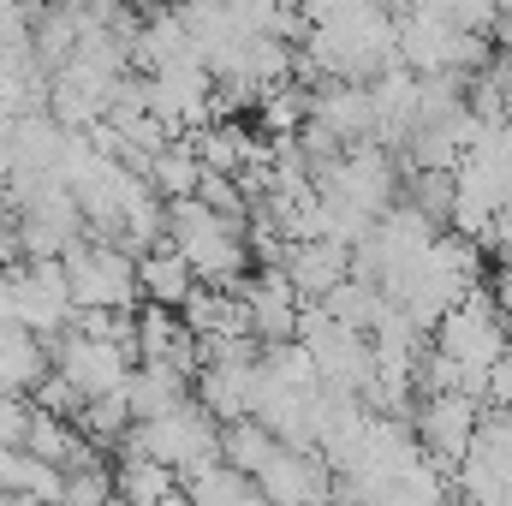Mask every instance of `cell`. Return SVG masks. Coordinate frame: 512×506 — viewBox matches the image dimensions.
<instances>
[{
    "label": "cell",
    "mask_w": 512,
    "mask_h": 506,
    "mask_svg": "<svg viewBox=\"0 0 512 506\" xmlns=\"http://www.w3.org/2000/svg\"><path fill=\"white\" fill-rule=\"evenodd\" d=\"M280 274L292 280L298 298H322L328 286H340L352 274V245L340 239H292L280 256Z\"/></svg>",
    "instance_id": "9c48e42d"
},
{
    "label": "cell",
    "mask_w": 512,
    "mask_h": 506,
    "mask_svg": "<svg viewBox=\"0 0 512 506\" xmlns=\"http://www.w3.org/2000/svg\"><path fill=\"white\" fill-rule=\"evenodd\" d=\"M197 179H203V161H197V149L185 143V131H179V137H167V143L143 161V185H149L161 203L191 197V191H197Z\"/></svg>",
    "instance_id": "7c38bea8"
},
{
    "label": "cell",
    "mask_w": 512,
    "mask_h": 506,
    "mask_svg": "<svg viewBox=\"0 0 512 506\" xmlns=\"http://www.w3.org/2000/svg\"><path fill=\"white\" fill-rule=\"evenodd\" d=\"M48 364L78 387V399H102V393H120L126 370L137 364V352L120 340H90V334H54L48 340Z\"/></svg>",
    "instance_id": "8992f818"
},
{
    "label": "cell",
    "mask_w": 512,
    "mask_h": 506,
    "mask_svg": "<svg viewBox=\"0 0 512 506\" xmlns=\"http://www.w3.org/2000/svg\"><path fill=\"white\" fill-rule=\"evenodd\" d=\"M120 447L161 459L167 471H185L191 459H215L221 453V423L197 399H185V405H173V411H161L149 423H131L126 435H120Z\"/></svg>",
    "instance_id": "277c9868"
},
{
    "label": "cell",
    "mask_w": 512,
    "mask_h": 506,
    "mask_svg": "<svg viewBox=\"0 0 512 506\" xmlns=\"http://www.w3.org/2000/svg\"><path fill=\"white\" fill-rule=\"evenodd\" d=\"M48 370V340H36L30 328H0V393H30Z\"/></svg>",
    "instance_id": "4fadbf2b"
},
{
    "label": "cell",
    "mask_w": 512,
    "mask_h": 506,
    "mask_svg": "<svg viewBox=\"0 0 512 506\" xmlns=\"http://www.w3.org/2000/svg\"><path fill=\"white\" fill-rule=\"evenodd\" d=\"M483 286H489L495 316H501V328H507V340H512V268H495V280H483Z\"/></svg>",
    "instance_id": "e0dca14e"
},
{
    "label": "cell",
    "mask_w": 512,
    "mask_h": 506,
    "mask_svg": "<svg viewBox=\"0 0 512 506\" xmlns=\"http://www.w3.org/2000/svg\"><path fill=\"white\" fill-rule=\"evenodd\" d=\"M114 495L120 501H131V506H155L173 483H179V471H167L161 459H149V453H131V447H120L114 453Z\"/></svg>",
    "instance_id": "5bb4252c"
},
{
    "label": "cell",
    "mask_w": 512,
    "mask_h": 506,
    "mask_svg": "<svg viewBox=\"0 0 512 506\" xmlns=\"http://www.w3.org/2000/svg\"><path fill=\"white\" fill-rule=\"evenodd\" d=\"M66 262V292H72V310H137V256L120 251L114 239L102 233H84Z\"/></svg>",
    "instance_id": "7a4b0ae2"
},
{
    "label": "cell",
    "mask_w": 512,
    "mask_h": 506,
    "mask_svg": "<svg viewBox=\"0 0 512 506\" xmlns=\"http://www.w3.org/2000/svg\"><path fill=\"white\" fill-rule=\"evenodd\" d=\"M280 441L256 423V417H239V423H221V459L233 465V471H245V477H256L262 471V459L274 453Z\"/></svg>",
    "instance_id": "9a60e30c"
},
{
    "label": "cell",
    "mask_w": 512,
    "mask_h": 506,
    "mask_svg": "<svg viewBox=\"0 0 512 506\" xmlns=\"http://www.w3.org/2000/svg\"><path fill=\"white\" fill-rule=\"evenodd\" d=\"M155 506H197V501H191V495H185V489L173 483V489H167V495H161V501H155Z\"/></svg>",
    "instance_id": "ac0fdd59"
},
{
    "label": "cell",
    "mask_w": 512,
    "mask_h": 506,
    "mask_svg": "<svg viewBox=\"0 0 512 506\" xmlns=\"http://www.w3.org/2000/svg\"><path fill=\"white\" fill-rule=\"evenodd\" d=\"M161 233L167 245L185 256V268L209 286H239L245 268H251V251H245V221H227L215 215L209 203L197 197H173L161 209Z\"/></svg>",
    "instance_id": "6da1fadb"
},
{
    "label": "cell",
    "mask_w": 512,
    "mask_h": 506,
    "mask_svg": "<svg viewBox=\"0 0 512 506\" xmlns=\"http://www.w3.org/2000/svg\"><path fill=\"white\" fill-rule=\"evenodd\" d=\"M120 393H126L131 423H149V417H161V411L185 405V399H191V381L179 376V370H167V364H131Z\"/></svg>",
    "instance_id": "8fae6325"
},
{
    "label": "cell",
    "mask_w": 512,
    "mask_h": 506,
    "mask_svg": "<svg viewBox=\"0 0 512 506\" xmlns=\"http://www.w3.org/2000/svg\"><path fill=\"white\" fill-rule=\"evenodd\" d=\"M429 346H435L441 358H453V364H465V370L489 376V364L512 346L507 328H501V316H495L489 286H471L453 310H441V322L429 328Z\"/></svg>",
    "instance_id": "3957f363"
},
{
    "label": "cell",
    "mask_w": 512,
    "mask_h": 506,
    "mask_svg": "<svg viewBox=\"0 0 512 506\" xmlns=\"http://www.w3.org/2000/svg\"><path fill=\"white\" fill-rule=\"evenodd\" d=\"M60 506H108L114 501V471L108 465H84V471H60Z\"/></svg>",
    "instance_id": "2e32d148"
},
{
    "label": "cell",
    "mask_w": 512,
    "mask_h": 506,
    "mask_svg": "<svg viewBox=\"0 0 512 506\" xmlns=\"http://www.w3.org/2000/svg\"><path fill=\"white\" fill-rule=\"evenodd\" d=\"M203 280L185 268V256L173 251V245H155V251L137 256V298L143 304H161V310H179L191 292H197Z\"/></svg>",
    "instance_id": "30bf717a"
},
{
    "label": "cell",
    "mask_w": 512,
    "mask_h": 506,
    "mask_svg": "<svg viewBox=\"0 0 512 506\" xmlns=\"http://www.w3.org/2000/svg\"><path fill=\"white\" fill-rule=\"evenodd\" d=\"M245 298V316H251V340L256 346H286L292 328H298V292L280 268H256L251 280L233 286Z\"/></svg>",
    "instance_id": "ba28073f"
},
{
    "label": "cell",
    "mask_w": 512,
    "mask_h": 506,
    "mask_svg": "<svg viewBox=\"0 0 512 506\" xmlns=\"http://www.w3.org/2000/svg\"><path fill=\"white\" fill-rule=\"evenodd\" d=\"M316 126L328 131L340 149H358V143H376V102H370V84H346V78H322L310 90V114Z\"/></svg>",
    "instance_id": "52a82bcc"
},
{
    "label": "cell",
    "mask_w": 512,
    "mask_h": 506,
    "mask_svg": "<svg viewBox=\"0 0 512 506\" xmlns=\"http://www.w3.org/2000/svg\"><path fill=\"white\" fill-rule=\"evenodd\" d=\"M477 417H483V405L471 393H417V405H411V441L447 477L465 459V447L477 435Z\"/></svg>",
    "instance_id": "5b68a950"
}]
</instances>
